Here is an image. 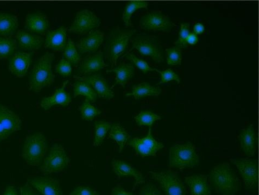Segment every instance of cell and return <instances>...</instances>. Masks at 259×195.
<instances>
[{
  "label": "cell",
  "mask_w": 259,
  "mask_h": 195,
  "mask_svg": "<svg viewBox=\"0 0 259 195\" xmlns=\"http://www.w3.org/2000/svg\"><path fill=\"white\" fill-rule=\"evenodd\" d=\"M210 182L215 192L221 195H235L241 188V182L228 163H220L210 172Z\"/></svg>",
  "instance_id": "cell-1"
},
{
  "label": "cell",
  "mask_w": 259,
  "mask_h": 195,
  "mask_svg": "<svg viewBox=\"0 0 259 195\" xmlns=\"http://www.w3.org/2000/svg\"><path fill=\"white\" fill-rule=\"evenodd\" d=\"M55 58L54 54L47 52L36 62L32 69L29 80V89L39 92L44 88L49 87L55 81V75L52 70Z\"/></svg>",
  "instance_id": "cell-2"
},
{
  "label": "cell",
  "mask_w": 259,
  "mask_h": 195,
  "mask_svg": "<svg viewBox=\"0 0 259 195\" xmlns=\"http://www.w3.org/2000/svg\"><path fill=\"white\" fill-rule=\"evenodd\" d=\"M48 151L45 135L36 132L28 136L22 148L21 156L25 162L33 167L41 166Z\"/></svg>",
  "instance_id": "cell-3"
},
{
  "label": "cell",
  "mask_w": 259,
  "mask_h": 195,
  "mask_svg": "<svg viewBox=\"0 0 259 195\" xmlns=\"http://www.w3.org/2000/svg\"><path fill=\"white\" fill-rule=\"evenodd\" d=\"M135 32V29H123L118 27L110 32L106 45L105 56L112 68L127 50L129 41Z\"/></svg>",
  "instance_id": "cell-4"
},
{
  "label": "cell",
  "mask_w": 259,
  "mask_h": 195,
  "mask_svg": "<svg viewBox=\"0 0 259 195\" xmlns=\"http://www.w3.org/2000/svg\"><path fill=\"white\" fill-rule=\"evenodd\" d=\"M199 163L196 147L191 142L184 144H175L169 150V167L180 170L193 168Z\"/></svg>",
  "instance_id": "cell-5"
},
{
  "label": "cell",
  "mask_w": 259,
  "mask_h": 195,
  "mask_svg": "<svg viewBox=\"0 0 259 195\" xmlns=\"http://www.w3.org/2000/svg\"><path fill=\"white\" fill-rule=\"evenodd\" d=\"M69 163V157L64 147L61 144H55L44 159L40 170L44 175L58 173L67 168Z\"/></svg>",
  "instance_id": "cell-6"
},
{
  "label": "cell",
  "mask_w": 259,
  "mask_h": 195,
  "mask_svg": "<svg viewBox=\"0 0 259 195\" xmlns=\"http://www.w3.org/2000/svg\"><path fill=\"white\" fill-rule=\"evenodd\" d=\"M133 48L143 56L151 58L155 62H164L163 50L158 37L147 34H139L132 40Z\"/></svg>",
  "instance_id": "cell-7"
},
{
  "label": "cell",
  "mask_w": 259,
  "mask_h": 195,
  "mask_svg": "<svg viewBox=\"0 0 259 195\" xmlns=\"http://www.w3.org/2000/svg\"><path fill=\"white\" fill-rule=\"evenodd\" d=\"M151 177L157 181L166 195H186L187 190L176 172L172 170L150 171Z\"/></svg>",
  "instance_id": "cell-8"
},
{
  "label": "cell",
  "mask_w": 259,
  "mask_h": 195,
  "mask_svg": "<svg viewBox=\"0 0 259 195\" xmlns=\"http://www.w3.org/2000/svg\"><path fill=\"white\" fill-rule=\"evenodd\" d=\"M230 161L239 170L245 188L248 190L256 189L258 182L257 161L250 159H231Z\"/></svg>",
  "instance_id": "cell-9"
},
{
  "label": "cell",
  "mask_w": 259,
  "mask_h": 195,
  "mask_svg": "<svg viewBox=\"0 0 259 195\" xmlns=\"http://www.w3.org/2000/svg\"><path fill=\"white\" fill-rule=\"evenodd\" d=\"M139 26L146 31L169 32L175 25L168 17L161 12H151L140 18Z\"/></svg>",
  "instance_id": "cell-10"
},
{
  "label": "cell",
  "mask_w": 259,
  "mask_h": 195,
  "mask_svg": "<svg viewBox=\"0 0 259 195\" xmlns=\"http://www.w3.org/2000/svg\"><path fill=\"white\" fill-rule=\"evenodd\" d=\"M101 24L99 17L93 12L84 10L76 13L75 20L68 29L70 33L85 34L95 30Z\"/></svg>",
  "instance_id": "cell-11"
},
{
  "label": "cell",
  "mask_w": 259,
  "mask_h": 195,
  "mask_svg": "<svg viewBox=\"0 0 259 195\" xmlns=\"http://www.w3.org/2000/svg\"><path fill=\"white\" fill-rule=\"evenodd\" d=\"M19 116L9 108L0 104V142L8 138L21 128Z\"/></svg>",
  "instance_id": "cell-12"
},
{
  "label": "cell",
  "mask_w": 259,
  "mask_h": 195,
  "mask_svg": "<svg viewBox=\"0 0 259 195\" xmlns=\"http://www.w3.org/2000/svg\"><path fill=\"white\" fill-rule=\"evenodd\" d=\"M127 144L134 149L138 155L142 157L155 156L158 152L164 147L161 142L153 138L151 128L146 137L131 138Z\"/></svg>",
  "instance_id": "cell-13"
},
{
  "label": "cell",
  "mask_w": 259,
  "mask_h": 195,
  "mask_svg": "<svg viewBox=\"0 0 259 195\" xmlns=\"http://www.w3.org/2000/svg\"><path fill=\"white\" fill-rule=\"evenodd\" d=\"M76 80H80L87 82L94 89L98 96L106 100H111L114 97V93L112 91L107 80L99 74H94L88 76L79 77L74 76Z\"/></svg>",
  "instance_id": "cell-14"
},
{
  "label": "cell",
  "mask_w": 259,
  "mask_h": 195,
  "mask_svg": "<svg viewBox=\"0 0 259 195\" xmlns=\"http://www.w3.org/2000/svg\"><path fill=\"white\" fill-rule=\"evenodd\" d=\"M28 181L42 195H64L60 182L54 178L35 177L29 179Z\"/></svg>",
  "instance_id": "cell-15"
},
{
  "label": "cell",
  "mask_w": 259,
  "mask_h": 195,
  "mask_svg": "<svg viewBox=\"0 0 259 195\" xmlns=\"http://www.w3.org/2000/svg\"><path fill=\"white\" fill-rule=\"evenodd\" d=\"M104 37V33L100 30H93L75 44L78 53L84 55L97 51L103 43Z\"/></svg>",
  "instance_id": "cell-16"
},
{
  "label": "cell",
  "mask_w": 259,
  "mask_h": 195,
  "mask_svg": "<svg viewBox=\"0 0 259 195\" xmlns=\"http://www.w3.org/2000/svg\"><path fill=\"white\" fill-rule=\"evenodd\" d=\"M69 82V80H66L63 85L57 88L53 95L43 98L40 102V106L44 110L47 111L56 106L64 107L69 106L72 102V97L65 90Z\"/></svg>",
  "instance_id": "cell-17"
},
{
  "label": "cell",
  "mask_w": 259,
  "mask_h": 195,
  "mask_svg": "<svg viewBox=\"0 0 259 195\" xmlns=\"http://www.w3.org/2000/svg\"><path fill=\"white\" fill-rule=\"evenodd\" d=\"M32 62V55L27 52H18L11 58L9 71L15 76L22 78L26 76Z\"/></svg>",
  "instance_id": "cell-18"
},
{
  "label": "cell",
  "mask_w": 259,
  "mask_h": 195,
  "mask_svg": "<svg viewBox=\"0 0 259 195\" xmlns=\"http://www.w3.org/2000/svg\"><path fill=\"white\" fill-rule=\"evenodd\" d=\"M112 167L115 174L118 177L132 176L136 179L134 185L143 184L145 182L143 174L132 165L122 160L114 159L112 162Z\"/></svg>",
  "instance_id": "cell-19"
},
{
  "label": "cell",
  "mask_w": 259,
  "mask_h": 195,
  "mask_svg": "<svg viewBox=\"0 0 259 195\" xmlns=\"http://www.w3.org/2000/svg\"><path fill=\"white\" fill-rule=\"evenodd\" d=\"M25 26L29 31L44 34L48 31L50 22L45 14L37 12L27 14Z\"/></svg>",
  "instance_id": "cell-20"
},
{
  "label": "cell",
  "mask_w": 259,
  "mask_h": 195,
  "mask_svg": "<svg viewBox=\"0 0 259 195\" xmlns=\"http://www.w3.org/2000/svg\"><path fill=\"white\" fill-rule=\"evenodd\" d=\"M67 31V28L64 26L49 31L44 41L45 47L56 51H64L66 44Z\"/></svg>",
  "instance_id": "cell-21"
},
{
  "label": "cell",
  "mask_w": 259,
  "mask_h": 195,
  "mask_svg": "<svg viewBox=\"0 0 259 195\" xmlns=\"http://www.w3.org/2000/svg\"><path fill=\"white\" fill-rule=\"evenodd\" d=\"M185 182L189 187L191 195H211L208 176L205 175L185 177Z\"/></svg>",
  "instance_id": "cell-22"
},
{
  "label": "cell",
  "mask_w": 259,
  "mask_h": 195,
  "mask_svg": "<svg viewBox=\"0 0 259 195\" xmlns=\"http://www.w3.org/2000/svg\"><path fill=\"white\" fill-rule=\"evenodd\" d=\"M241 148L247 156L253 157L256 151V136L253 124L243 130L239 136Z\"/></svg>",
  "instance_id": "cell-23"
},
{
  "label": "cell",
  "mask_w": 259,
  "mask_h": 195,
  "mask_svg": "<svg viewBox=\"0 0 259 195\" xmlns=\"http://www.w3.org/2000/svg\"><path fill=\"white\" fill-rule=\"evenodd\" d=\"M108 65L105 63L103 53L100 51L96 54L86 57L81 63L79 72L82 74H88L98 72Z\"/></svg>",
  "instance_id": "cell-24"
},
{
  "label": "cell",
  "mask_w": 259,
  "mask_h": 195,
  "mask_svg": "<svg viewBox=\"0 0 259 195\" xmlns=\"http://www.w3.org/2000/svg\"><path fill=\"white\" fill-rule=\"evenodd\" d=\"M19 46L28 50H36L41 48L44 43L42 37L39 35L20 29L16 35Z\"/></svg>",
  "instance_id": "cell-25"
},
{
  "label": "cell",
  "mask_w": 259,
  "mask_h": 195,
  "mask_svg": "<svg viewBox=\"0 0 259 195\" xmlns=\"http://www.w3.org/2000/svg\"><path fill=\"white\" fill-rule=\"evenodd\" d=\"M107 72H113L116 75L115 82L111 88L117 85H119L124 88L127 82L134 76L135 69L132 64L121 63L112 70H107Z\"/></svg>",
  "instance_id": "cell-26"
},
{
  "label": "cell",
  "mask_w": 259,
  "mask_h": 195,
  "mask_svg": "<svg viewBox=\"0 0 259 195\" xmlns=\"http://www.w3.org/2000/svg\"><path fill=\"white\" fill-rule=\"evenodd\" d=\"M161 92L160 88L152 86L145 82L133 86L131 92L125 94V96H133L136 100H139L147 96L157 97Z\"/></svg>",
  "instance_id": "cell-27"
},
{
  "label": "cell",
  "mask_w": 259,
  "mask_h": 195,
  "mask_svg": "<svg viewBox=\"0 0 259 195\" xmlns=\"http://www.w3.org/2000/svg\"><path fill=\"white\" fill-rule=\"evenodd\" d=\"M18 26V19L16 15L10 13H0V36H12L16 33Z\"/></svg>",
  "instance_id": "cell-28"
},
{
  "label": "cell",
  "mask_w": 259,
  "mask_h": 195,
  "mask_svg": "<svg viewBox=\"0 0 259 195\" xmlns=\"http://www.w3.org/2000/svg\"><path fill=\"white\" fill-rule=\"evenodd\" d=\"M109 138L114 140L119 147V153H121L124 146L131 138L128 132L120 124L115 123L112 125L109 133Z\"/></svg>",
  "instance_id": "cell-29"
},
{
  "label": "cell",
  "mask_w": 259,
  "mask_h": 195,
  "mask_svg": "<svg viewBox=\"0 0 259 195\" xmlns=\"http://www.w3.org/2000/svg\"><path fill=\"white\" fill-rule=\"evenodd\" d=\"M149 3L146 1H131L125 5L122 16V19L125 28L133 27L131 18L134 13L142 9H147Z\"/></svg>",
  "instance_id": "cell-30"
},
{
  "label": "cell",
  "mask_w": 259,
  "mask_h": 195,
  "mask_svg": "<svg viewBox=\"0 0 259 195\" xmlns=\"http://www.w3.org/2000/svg\"><path fill=\"white\" fill-rule=\"evenodd\" d=\"M78 95L84 96L85 100L92 103L95 102L98 98L97 93L87 82L76 80L73 84V97L76 98Z\"/></svg>",
  "instance_id": "cell-31"
},
{
  "label": "cell",
  "mask_w": 259,
  "mask_h": 195,
  "mask_svg": "<svg viewBox=\"0 0 259 195\" xmlns=\"http://www.w3.org/2000/svg\"><path fill=\"white\" fill-rule=\"evenodd\" d=\"M111 126H112V124L108 122L96 121L95 122L94 147H99L102 144Z\"/></svg>",
  "instance_id": "cell-32"
},
{
  "label": "cell",
  "mask_w": 259,
  "mask_h": 195,
  "mask_svg": "<svg viewBox=\"0 0 259 195\" xmlns=\"http://www.w3.org/2000/svg\"><path fill=\"white\" fill-rule=\"evenodd\" d=\"M17 47L16 39L11 36H0V59H6L12 56Z\"/></svg>",
  "instance_id": "cell-33"
},
{
  "label": "cell",
  "mask_w": 259,
  "mask_h": 195,
  "mask_svg": "<svg viewBox=\"0 0 259 195\" xmlns=\"http://www.w3.org/2000/svg\"><path fill=\"white\" fill-rule=\"evenodd\" d=\"M63 56L64 59L68 61L71 65L76 66L80 62V54L76 48L75 42L69 38L64 50Z\"/></svg>",
  "instance_id": "cell-34"
},
{
  "label": "cell",
  "mask_w": 259,
  "mask_h": 195,
  "mask_svg": "<svg viewBox=\"0 0 259 195\" xmlns=\"http://www.w3.org/2000/svg\"><path fill=\"white\" fill-rule=\"evenodd\" d=\"M79 110L81 118L88 122L93 121L96 117L102 113V111L92 106L91 102L87 100L79 107Z\"/></svg>",
  "instance_id": "cell-35"
},
{
  "label": "cell",
  "mask_w": 259,
  "mask_h": 195,
  "mask_svg": "<svg viewBox=\"0 0 259 195\" xmlns=\"http://www.w3.org/2000/svg\"><path fill=\"white\" fill-rule=\"evenodd\" d=\"M137 125L139 126H152L155 122L161 119V117L149 111L140 112L135 118Z\"/></svg>",
  "instance_id": "cell-36"
},
{
  "label": "cell",
  "mask_w": 259,
  "mask_h": 195,
  "mask_svg": "<svg viewBox=\"0 0 259 195\" xmlns=\"http://www.w3.org/2000/svg\"><path fill=\"white\" fill-rule=\"evenodd\" d=\"M167 64L169 65H180L182 61V50L179 47L166 49Z\"/></svg>",
  "instance_id": "cell-37"
},
{
  "label": "cell",
  "mask_w": 259,
  "mask_h": 195,
  "mask_svg": "<svg viewBox=\"0 0 259 195\" xmlns=\"http://www.w3.org/2000/svg\"><path fill=\"white\" fill-rule=\"evenodd\" d=\"M125 57L144 73L156 71V69L152 68L146 61L139 59L134 54H128L125 56Z\"/></svg>",
  "instance_id": "cell-38"
},
{
  "label": "cell",
  "mask_w": 259,
  "mask_h": 195,
  "mask_svg": "<svg viewBox=\"0 0 259 195\" xmlns=\"http://www.w3.org/2000/svg\"><path fill=\"white\" fill-rule=\"evenodd\" d=\"M189 29V23L186 22V23L181 24L179 38L175 43L176 47L186 48L188 47V43H187V39L189 34H190Z\"/></svg>",
  "instance_id": "cell-39"
},
{
  "label": "cell",
  "mask_w": 259,
  "mask_h": 195,
  "mask_svg": "<svg viewBox=\"0 0 259 195\" xmlns=\"http://www.w3.org/2000/svg\"><path fill=\"white\" fill-rule=\"evenodd\" d=\"M155 71L159 73L161 76V81L158 82L157 85L166 83V82L171 80H176L178 84L180 83L181 80L179 75L175 73L171 69H168L162 71L156 69Z\"/></svg>",
  "instance_id": "cell-40"
},
{
  "label": "cell",
  "mask_w": 259,
  "mask_h": 195,
  "mask_svg": "<svg viewBox=\"0 0 259 195\" xmlns=\"http://www.w3.org/2000/svg\"><path fill=\"white\" fill-rule=\"evenodd\" d=\"M56 72L63 77L70 76L72 72L71 64L63 58L57 64Z\"/></svg>",
  "instance_id": "cell-41"
},
{
  "label": "cell",
  "mask_w": 259,
  "mask_h": 195,
  "mask_svg": "<svg viewBox=\"0 0 259 195\" xmlns=\"http://www.w3.org/2000/svg\"><path fill=\"white\" fill-rule=\"evenodd\" d=\"M139 195H162L156 185L147 183L140 188Z\"/></svg>",
  "instance_id": "cell-42"
},
{
  "label": "cell",
  "mask_w": 259,
  "mask_h": 195,
  "mask_svg": "<svg viewBox=\"0 0 259 195\" xmlns=\"http://www.w3.org/2000/svg\"><path fill=\"white\" fill-rule=\"evenodd\" d=\"M69 195H100L99 193L88 186H78Z\"/></svg>",
  "instance_id": "cell-43"
},
{
  "label": "cell",
  "mask_w": 259,
  "mask_h": 195,
  "mask_svg": "<svg viewBox=\"0 0 259 195\" xmlns=\"http://www.w3.org/2000/svg\"><path fill=\"white\" fill-rule=\"evenodd\" d=\"M20 192V195H40L33 188L32 186L28 184L21 186Z\"/></svg>",
  "instance_id": "cell-44"
},
{
  "label": "cell",
  "mask_w": 259,
  "mask_h": 195,
  "mask_svg": "<svg viewBox=\"0 0 259 195\" xmlns=\"http://www.w3.org/2000/svg\"><path fill=\"white\" fill-rule=\"evenodd\" d=\"M111 195H135L132 192L125 191L121 186H116L111 191Z\"/></svg>",
  "instance_id": "cell-45"
},
{
  "label": "cell",
  "mask_w": 259,
  "mask_h": 195,
  "mask_svg": "<svg viewBox=\"0 0 259 195\" xmlns=\"http://www.w3.org/2000/svg\"><path fill=\"white\" fill-rule=\"evenodd\" d=\"M198 41L197 34L194 33H190L187 37V41L188 44H195Z\"/></svg>",
  "instance_id": "cell-46"
},
{
  "label": "cell",
  "mask_w": 259,
  "mask_h": 195,
  "mask_svg": "<svg viewBox=\"0 0 259 195\" xmlns=\"http://www.w3.org/2000/svg\"><path fill=\"white\" fill-rule=\"evenodd\" d=\"M3 195H18L16 188L14 186H9L6 187Z\"/></svg>",
  "instance_id": "cell-47"
},
{
  "label": "cell",
  "mask_w": 259,
  "mask_h": 195,
  "mask_svg": "<svg viewBox=\"0 0 259 195\" xmlns=\"http://www.w3.org/2000/svg\"><path fill=\"white\" fill-rule=\"evenodd\" d=\"M204 31V26L202 24L197 23L195 25L194 27V32L196 34H199L203 33Z\"/></svg>",
  "instance_id": "cell-48"
}]
</instances>
